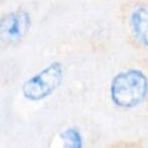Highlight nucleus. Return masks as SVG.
Wrapping results in <instances>:
<instances>
[{"label": "nucleus", "mask_w": 148, "mask_h": 148, "mask_svg": "<svg viewBox=\"0 0 148 148\" xmlns=\"http://www.w3.org/2000/svg\"><path fill=\"white\" fill-rule=\"evenodd\" d=\"M148 95V77L140 69L119 72L111 81L110 97L114 105L131 109L141 104Z\"/></svg>", "instance_id": "nucleus-1"}, {"label": "nucleus", "mask_w": 148, "mask_h": 148, "mask_svg": "<svg viewBox=\"0 0 148 148\" xmlns=\"http://www.w3.org/2000/svg\"><path fill=\"white\" fill-rule=\"evenodd\" d=\"M64 68L61 62L53 61L25 80L21 87L22 95L30 102H38L50 96L62 82Z\"/></svg>", "instance_id": "nucleus-2"}, {"label": "nucleus", "mask_w": 148, "mask_h": 148, "mask_svg": "<svg viewBox=\"0 0 148 148\" xmlns=\"http://www.w3.org/2000/svg\"><path fill=\"white\" fill-rule=\"evenodd\" d=\"M31 25L30 14L25 9H15L3 14L0 17V42L3 44L18 43Z\"/></svg>", "instance_id": "nucleus-3"}, {"label": "nucleus", "mask_w": 148, "mask_h": 148, "mask_svg": "<svg viewBox=\"0 0 148 148\" xmlns=\"http://www.w3.org/2000/svg\"><path fill=\"white\" fill-rule=\"evenodd\" d=\"M130 28L134 38L148 47V5H140L131 12Z\"/></svg>", "instance_id": "nucleus-4"}, {"label": "nucleus", "mask_w": 148, "mask_h": 148, "mask_svg": "<svg viewBox=\"0 0 148 148\" xmlns=\"http://www.w3.org/2000/svg\"><path fill=\"white\" fill-rule=\"evenodd\" d=\"M62 141V148H82L83 141L80 131L75 127L65 128L59 134Z\"/></svg>", "instance_id": "nucleus-5"}]
</instances>
